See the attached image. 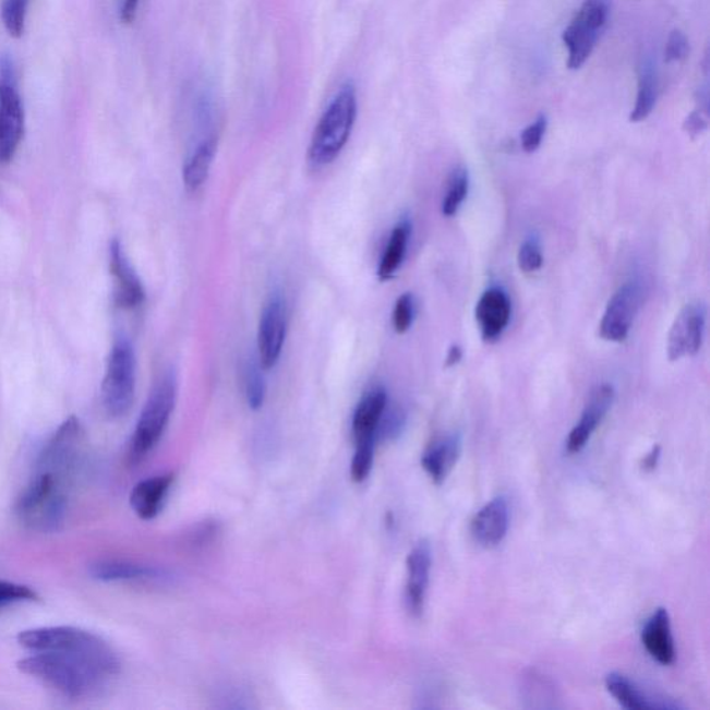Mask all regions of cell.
<instances>
[{
	"label": "cell",
	"instance_id": "39",
	"mask_svg": "<svg viewBox=\"0 0 710 710\" xmlns=\"http://www.w3.org/2000/svg\"><path fill=\"white\" fill-rule=\"evenodd\" d=\"M659 454H661V447H653L651 454H648L646 459H643L642 468L646 469V471H652V469L657 468Z\"/></svg>",
	"mask_w": 710,
	"mask_h": 710
},
{
	"label": "cell",
	"instance_id": "19",
	"mask_svg": "<svg viewBox=\"0 0 710 710\" xmlns=\"http://www.w3.org/2000/svg\"><path fill=\"white\" fill-rule=\"evenodd\" d=\"M89 574L105 583L117 581H165L171 579L168 571L127 561H99L91 565Z\"/></svg>",
	"mask_w": 710,
	"mask_h": 710
},
{
	"label": "cell",
	"instance_id": "37",
	"mask_svg": "<svg viewBox=\"0 0 710 710\" xmlns=\"http://www.w3.org/2000/svg\"><path fill=\"white\" fill-rule=\"evenodd\" d=\"M137 4L140 0H122L121 4V20L125 24H131L135 20Z\"/></svg>",
	"mask_w": 710,
	"mask_h": 710
},
{
	"label": "cell",
	"instance_id": "23",
	"mask_svg": "<svg viewBox=\"0 0 710 710\" xmlns=\"http://www.w3.org/2000/svg\"><path fill=\"white\" fill-rule=\"evenodd\" d=\"M599 33L600 31L591 28L590 25L576 17L564 31L562 39L569 50L568 68L570 70H579L590 58L597 39H599Z\"/></svg>",
	"mask_w": 710,
	"mask_h": 710
},
{
	"label": "cell",
	"instance_id": "27",
	"mask_svg": "<svg viewBox=\"0 0 710 710\" xmlns=\"http://www.w3.org/2000/svg\"><path fill=\"white\" fill-rule=\"evenodd\" d=\"M29 0H3L0 14L9 35L20 38L24 34Z\"/></svg>",
	"mask_w": 710,
	"mask_h": 710
},
{
	"label": "cell",
	"instance_id": "1",
	"mask_svg": "<svg viewBox=\"0 0 710 710\" xmlns=\"http://www.w3.org/2000/svg\"><path fill=\"white\" fill-rule=\"evenodd\" d=\"M17 667L60 696L86 699L99 696L119 676L121 663L109 642L86 631L64 650L31 652Z\"/></svg>",
	"mask_w": 710,
	"mask_h": 710
},
{
	"label": "cell",
	"instance_id": "7",
	"mask_svg": "<svg viewBox=\"0 0 710 710\" xmlns=\"http://www.w3.org/2000/svg\"><path fill=\"white\" fill-rule=\"evenodd\" d=\"M86 437L83 425L75 417L65 419L39 454L37 468L49 469L75 480L84 467Z\"/></svg>",
	"mask_w": 710,
	"mask_h": 710
},
{
	"label": "cell",
	"instance_id": "40",
	"mask_svg": "<svg viewBox=\"0 0 710 710\" xmlns=\"http://www.w3.org/2000/svg\"><path fill=\"white\" fill-rule=\"evenodd\" d=\"M462 359V350L459 349L458 346H453L452 349L448 351V357H447V366H453L458 364L459 361Z\"/></svg>",
	"mask_w": 710,
	"mask_h": 710
},
{
	"label": "cell",
	"instance_id": "29",
	"mask_svg": "<svg viewBox=\"0 0 710 710\" xmlns=\"http://www.w3.org/2000/svg\"><path fill=\"white\" fill-rule=\"evenodd\" d=\"M356 444V453L351 461V479L356 483H362L370 477L372 467H374L375 442Z\"/></svg>",
	"mask_w": 710,
	"mask_h": 710
},
{
	"label": "cell",
	"instance_id": "11",
	"mask_svg": "<svg viewBox=\"0 0 710 710\" xmlns=\"http://www.w3.org/2000/svg\"><path fill=\"white\" fill-rule=\"evenodd\" d=\"M432 569V546L421 540L407 556L406 605L413 617L425 610L426 592Z\"/></svg>",
	"mask_w": 710,
	"mask_h": 710
},
{
	"label": "cell",
	"instance_id": "14",
	"mask_svg": "<svg viewBox=\"0 0 710 710\" xmlns=\"http://www.w3.org/2000/svg\"><path fill=\"white\" fill-rule=\"evenodd\" d=\"M474 315L484 340L500 339L510 321V300L507 292L498 286L488 289L480 296Z\"/></svg>",
	"mask_w": 710,
	"mask_h": 710
},
{
	"label": "cell",
	"instance_id": "16",
	"mask_svg": "<svg viewBox=\"0 0 710 710\" xmlns=\"http://www.w3.org/2000/svg\"><path fill=\"white\" fill-rule=\"evenodd\" d=\"M642 646L658 663L671 666L676 662V647L672 635L671 616L665 607H658L641 631Z\"/></svg>",
	"mask_w": 710,
	"mask_h": 710
},
{
	"label": "cell",
	"instance_id": "36",
	"mask_svg": "<svg viewBox=\"0 0 710 710\" xmlns=\"http://www.w3.org/2000/svg\"><path fill=\"white\" fill-rule=\"evenodd\" d=\"M684 131L691 137L702 135L708 130V116L705 112L696 110L684 120Z\"/></svg>",
	"mask_w": 710,
	"mask_h": 710
},
{
	"label": "cell",
	"instance_id": "4",
	"mask_svg": "<svg viewBox=\"0 0 710 710\" xmlns=\"http://www.w3.org/2000/svg\"><path fill=\"white\" fill-rule=\"evenodd\" d=\"M177 402V380L176 375L168 372L153 386L145 407L132 434L130 443V461L142 462L153 448L160 442L168 422L176 408Z\"/></svg>",
	"mask_w": 710,
	"mask_h": 710
},
{
	"label": "cell",
	"instance_id": "15",
	"mask_svg": "<svg viewBox=\"0 0 710 710\" xmlns=\"http://www.w3.org/2000/svg\"><path fill=\"white\" fill-rule=\"evenodd\" d=\"M509 529V507L507 500L497 497L484 505L472 520L471 531L474 541L484 549L497 546Z\"/></svg>",
	"mask_w": 710,
	"mask_h": 710
},
{
	"label": "cell",
	"instance_id": "24",
	"mask_svg": "<svg viewBox=\"0 0 710 710\" xmlns=\"http://www.w3.org/2000/svg\"><path fill=\"white\" fill-rule=\"evenodd\" d=\"M411 229L412 225L410 219L407 218L401 219L395 229H393L385 254H383L381 260L380 268H377V275H380L381 280H389L395 277L398 268L405 262Z\"/></svg>",
	"mask_w": 710,
	"mask_h": 710
},
{
	"label": "cell",
	"instance_id": "21",
	"mask_svg": "<svg viewBox=\"0 0 710 710\" xmlns=\"http://www.w3.org/2000/svg\"><path fill=\"white\" fill-rule=\"evenodd\" d=\"M605 687L607 693L616 699L617 703L628 710H643V709H681L678 705L662 701V699H653L643 694L640 688L636 686L630 678L625 674L611 673L605 678Z\"/></svg>",
	"mask_w": 710,
	"mask_h": 710
},
{
	"label": "cell",
	"instance_id": "35",
	"mask_svg": "<svg viewBox=\"0 0 710 710\" xmlns=\"http://www.w3.org/2000/svg\"><path fill=\"white\" fill-rule=\"evenodd\" d=\"M689 52V44L686 35L682 31L674 29L671 35H669L666 49H665V61L666 63H673V61H683L687 59Z\"/></svg>",
	"mask_w": 710,
	"mask_h": 710
},
{
	"label": "cell",
	"instance_id": "6",
	"mask_svg": "<svg viewBox=\"0 0 710 710\" xmlns=\"http://www.w3.org/2000/svg\"><path fill=\"white\" fill-rule=\"evenodd\" d=\"M25 130V111L20 96L17 71L10 56L0 58V163L8 165L17 153Z\"/></svg>",
	"mask_w": 710,
	"mask_h": 710
},
{
	"label": "cell",
	"instance_id": "8",
	"mask_svg": "<svg viewBox=\"0 0 710 710\" xmlns=\"http://www.w3.org/2000/svg\"><path fill=\"white\" fill-rule=\"evenodd\" d=\"M643 300V289L638 280H630L621 286L607 303L600 324L602 339L612 344H622L635 324Z\"/></svg>",
	"mask_w": 710,
	"mask_h": 710
},
{
	"label": "cell",
	"instance_id": "31",
	"mask_svg": "<svg viewBox=\"0 0 710 710\" xmlns=\"http://www.w3.org/2000/svg\"><path fill=\"white\" fill-rule=\"evenodd\" d=\"M610 17V2L607 0H586L576 19L590 25L591 28L601 31Z\"/></svg>",
	"mask_w": 710,
	"mask_h": 710
},
{
	"label": "cell",
	"instance_id": "38",
	"mask_svg": "<svg viewBox=\"0 0 710 710\" xmlns=\"http://www.w3.org/2000/svg\"><path fill=\"white\" fill-rule=\"evenodd\" d=\"M697 104L699 107V111L705 112V115L709 116V91L708 86H702L701 89L697 92Z\"/></svg>",
	"mask_w": 710,
	"mask_h": 710
},
{
	"label": "cell",
	"instance_id": "2",
	"mask_svg": "<svg viewBox=\"0 0 710 710\" xmlns=\"http://www.w3.org/2000/svg\"><path fill=\"white\" fill-rule=\"evenodd\" d=\"M74 480L49 469L37 468L28 486L15 503L19 522L38 533H53L68 515Z\"/></svg>",
	"mask_w": 710,
	"mask_h": 710
},
{
	"label": "cell",
	"instance_id": "5",
	"mask_svg": "<svg viewBox=\"0 0 710 710\" xmlns=\"http://www.w3.org/2000/svg\"><path fill=\"white\" fill-rule=\"evenodd\" d=\"M136 359L134 347L125 336L116 337L101 383V400L111 418L130 412L135 398Z\"/></svg>",
	"mask_w": 710,
	"mask_h": 710
},
{
	"label": "cell",
	"instance_id": "18",
	"mask_svg": "<svg viewBox=\"0 0 710 710\" xmlns=\"http://www.w3.org/2000/svg\"><path fill=\"white\" fill-rule=\"evenodd\" d=\"M173 480H176L173 473L158 474V477L142 480L132 489L131 508L142 520L155 519L160 514Z\"/></svg>",
	"mask_w": 710,
	"mask_h": 710
},
{
	"label": "cell",
	"instance_id": "25",
	"mask_svg": "<svg viewBox=\"0 0 710 710\" xmlns=\"http://www.w3.org/2000/svg\"><path fill=\"white\" fill-rule=\"evenodd\" d=\"M658 99V79L652 64H646L641 68L638 76V92L635 109L630 115L631 122H641L650 117Z\"/></svg>",
	"mask_w": 710,
	"mask_h": 710
},
{
	"label": "cell",
	"instance_id": "13",
	"mask_svg": "<svg viewBox=\"0 0 710 710\" xmlns=\"http://www.w3.org/2000/svg\"><path fill=\"white\" fill-rule=\"evenodd\" d=\"M615 401V389L611 385H601L591 392L579 422L571 429L566 449L569 454H579L589 443L592 433L604 421Z\"/></svg>",
	"mask_w": 710,
	"mask_h": 710
},
{
	"label": "cell",
	"instance_id": "32",
	"mask_svg": "<svg viewBox=\"0 0 710 710\" xmlns=\"http://www.w3.org/2000/svg\"><path fill=\"white\" fill-rule=\"evenodd\" d=\"M544 258L538 238H528L520 244L518 252V265L525 274H533L543 267Z\"/></svg>",
	"mask_w": 710,
	"mask_h": 710
},
{
	"label": "cell",
	"instance_id": "33",
	"mask_svg": "<svg viewBox=\"0 0 710 710\" xmlns=\"http://www.w3.org/2000/svg\"><path fill=\"white\" fill-rule=\"evenodd\" d=\"M416 318V300L411 293L401 294L393 310V326L397 334H406Z\"/></svg>",
	"mask_w": 710,
	"mask_h": 710
},
{
	"label": "cell",
	"instance_id": "22",
	"mask_svg": "<svg viewBox=\"0 0 710 710\" xmlns=\"http://www.w3.org/2000/svg\"><path fill=\"white\" fill-rule=\"evenodd\" d=\"M217 146V137L209 136L188 158L182 171L183 185H185L188 192H197L207 181L214 157H216Z\"/></svg>",
	"mask_w": 710,
	"mask_h": 710
},
{
	"label": "cell",
	"instance_id": "28",
	"mask_svg": "<svg viewBox=\"0 0 710 710\" xmlns=\"http://www.w3.org/2000/svg\"><path fill=\"white\" fill-rule=\"evenodd\" d=\"M265 393H267V386H265L263 368L260 362L253 361L246 370V397L248 405L252 410L257 411L263 407Z\"/></svg>",
	"mask_w": 710,
	"mask_h": 710
},
{
	"label": "cell",
	"instance_id": "34",
	"mask_svg": "<svg viewBox=\"0 0 710 710\" xmlns=\"http://www.w3.org/2000/svg\"><path fill=\"white\" fill-rule=\"evenodd\" d=\"M546 125H549L546 117L540 116L538 120L531 122V124L526 128L522 135H520V143H522L526 153H534L539 149L545 135Z\"/></svg>",
	"mask_w": 710,
	"mask_h": 710
},
{
	"label": "cell",
	"instance_id": "12",
	"mask_svg": "<svg viewBox=\"0 0 710 710\" xmlns=\"http://www.w3.org/2000/svg\"><path fill=\"white\" fill-rule=\"evenodd\" d=\"M110 273L115 280V303L124 310L140 306L145 300V289L119 239L110 244Z\"/></svg>",
	"mask_w": 710,
	"mask_h": 710
},
{
	"label": "cell",
	"instance_id": "9",
	"mask_svg": "<svg viewBox=\"0 0 710 710\" xmlns=\"http://www.w3.org/2000/svg\"><path fill=\"white\" fill-rule=\"evenodd\" d=\"M707 326V309L701 303L684 306L674 320L667 337V356L671 361L693 357L701 350Z\"/></svg>",
	"mask_w": 710,
	"mask_h": 710
},
{
	"label": "cell",
	"instance_id": "10",
	"mask_svg": "<svg viewBox=\"0 0 710 710\" xmlns=\"http://www.w3.org/2000/svg\"><path fill=\"white\" fill-rule=\"evenodd\" d=\"M286 326L285 301L275 293L264 305L258 325V362L263 370H270L278 364L284 350Z\"/></svg>",
	"mask_w": 710,
	"mask_h": 710
},
{
	"label": "cell",
	"instance_id": "26",
	"mask_svg": "<svg viewBox=\"0 0 710 710\" xmlns=\"http://www.w3.org/2000/svg\"><path fill=\"white\" fill-rule=\"evenodd\" d=\"M469 192V173L467 168L458 167L449 178L446 197L442 204V213L446 217L456 216L461 208L465 198Z\"/></svg>",
	"mask_w": 710,
	"mask_h": 710
},
{
	"label": "cell",
	"instance_id": "20",
	"mask_svg": "<svg viewBox=\"0 0 710 710\" xmlns=\"http://www.w3.org/2000/svg\"><path fill=\"white\" fill-rule=\"evenodd\" d=\"M462 441L459 434H448L432 443L422 456V467L434 483L442 484L461 457Z\"/></svg>",
	"mask_w": 710,
	"mask_h": 710
},
{
	"label": "cell",
	"instance_id": "30",
	"mask_svg": "<svg viewBox=\"0 0 710 710\" xmlns=\"http://www.w3.org/2000/svg\"><path fill=\"white\" fill-rule=\"evenodd\" d=\"M38 600V592L31 589V587L0 579V611L15 604Z\"/></svg>",
	"mask_w": 710,
	"mask_h": 710
},
{
	"label": "cell",
	"instance_id": "3",
	"mask_svg": "<svg viewBox=\"0 0 710 710\" xmlns=\"http://www.w3.org/2000/svg\"><path fill=\"white\" fill-rule=\"evenodd\" d=\"M357 119L354 85L346 84L337 92L322 115L311 137L309 158L316 167L330 165L349 142Z\"/></svg>",
	"mask_w": 710,
	"mask_h": 710
},
{
	"label": "cell",
	"instance_id": "17",
	"mask_svg": "<svg viewBox=\"0 0 710 710\" xmlns=\"http://www.w3.org/2000/svg\"><path fill=\"white\" fill-rule=\"evenodd\" d=\"M387 406H389V398L382 387L365 393L352 416L351 431L356 443L377 442V429Z\"/></svg>",
	"mask_w": 710,
	"mask_h": 710
}]
</instances>
